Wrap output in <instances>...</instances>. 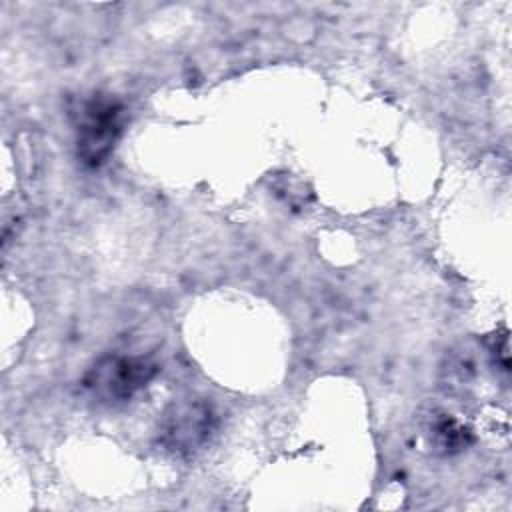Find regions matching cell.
<instances>
[{
    "mask_svg": "<svg viewBox=\"0 0 512 512\" xmlns=\"http://www.w3.org/2000/svg\"><path fill=\"white\" fill-rule=\"evenodd\" d=\"M152 376V366L144 360H110L98 366L88 386L106 398H128Z\"/></svg>",
    "mask_w": 512,
    "mask_h": 512,
    "instance_id": "7a4b0ae2",
    "label": "cell"
},
{
    "mask_svg": "<svg viewBox=\"0 0 512 512\" xmlns=\"http://www.w3.org/2000/svg\"><path fill=\"white\" fill-rule=\"evenodd\" d=\"M78 152L90 164H100L120 132V108L112 100H88L78 114Z\"/></svg>",
    "mask_w": 512,
    "mask_h": 512,
    "instance_id": "6da1fadb",
    "label": "cell"
}]
</instances>
